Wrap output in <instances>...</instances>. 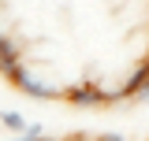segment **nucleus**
<instances>
[{"instance_id":"obj_1","label":"nucleus","mask_w":149,"mask_h":141,"mask_svg":"<svg viewBox=\"0 0 149 141\" xmlns=\"http://www.w3.org/2000/svg\"><path fill=\"white\" fill-rule=\"evenodd\" d=\"M8 82L22 93V97H30V100H49V97H60V89L56 86H49L45 78H37V74H30V70L19 63L11 74H8Z\"/></svg>"},{"instance_id":"obj_7","label":"nucleus","mask_w":149,"mask_h":141,"mask_svg":"<svg viewBox=\"0 0 149 141\" xmlns=\"http://www.w3.org/2000/svg\"><path fill=\"white\" fill-rule=\"evenodd\" d=\"M4 41H8V30H4V22H0V45H4Z\"/></svg>"},{"instance_id":"obj_6","label":"nucleus","mask_w":149,"mask_h":141,"mask_svg":"<svg viewBox=\"0 0 149 141\" xmlns=\"http://www.w3.org/2000/svg\"><path fill=\"white\" fill-rule=\"evenodd\" d=\"M22 138H41V123H30L26 130H22Z\"/></svg>"},{"instance_id":"obj_4","label":"nucleus","mask_w":149,"mask_h":141,"mask_svg":"<svg viewBox=\"0 0 149 141\" xmlns=\"http://www.w3.org/2000/svg\"><path fill=\"white\" fill-rule=\"evenodd\" d=\"M19 63H22V56H19V48H15V41L8 37V41L0 45V74L8 78V74H11V70L19 67Z\"/></svg>"},{"instance_id":"obj_5","label":"nucleus","mask_w":149,"mask_h":141,"mask_svg":"<svg viewBox=\"0 0 149 141\" xmlns=\"http://www.w3.org/2000/svg\"><path fill=\"white\" fill-rule=\"evenodd\" d=\"M0 123L8 126V130H15V134H22V130H26V119H22V115H19V111H11V108H0Z\"/></svg>"},{"instance_id":"obj_3","label":"nucleus","mask_w":149,"mask_h":141,"mask_svg":"<svg viewBox=\"0 0 149 141\" xmlns=\"http://www.w3.org/2000/svg\"><path fill=\"white\" fill-rule=\"evenodd\" d=\"M119 100H138V104H149V59H142L138 67L130 70V78L119 89Z\"/></svg>"},{"instance_id":"obj_2","label":"nucleus","mask_w":149,"mask_h":141,"mask_svg":"<svg viewBox=\"0 0 149 141\" xmlns=\"http://www.w3.org/2000/svg\"><path fill=\"white\" fill-rule=\"evenodd\" d=\"M63 97H67L74 108H101V104H108V100H119V89L112 93V89L97 86V82H82V86L63 89Z\"/></svg>"}]
</instances>
